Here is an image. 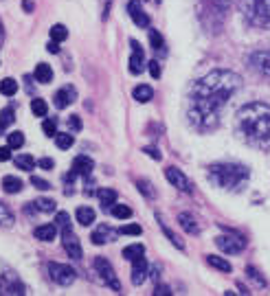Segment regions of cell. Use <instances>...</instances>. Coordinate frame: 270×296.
I'll return each mask as SVG.
<instances>
[{
  "label": "cell",
  "mask_w": 270,
  "mask_h": 296,
  "mask_svg": "<svg viewBox=\"0 0 270 296\" xmlns=\"http://www.w3.org/2000/svg\"><path fill=\"white\" fill-rule=\"evenodd\" d=\"M242 86V77L233 70H213L198 79L189 94V123L209 132L220 123V112Z\"/></svg>",
  "instance_id": "obj_1"
},
{
  "label": "cell",
  "mask_w": 270,
  "mask_h": 296,
  "mask_svg": "<svg viewBox=\"0 0 270 296\" xmlns=\"http://www.w3.org/2000/svg\"><path fill=\"white\" fill-rule=\"evenodd\" d=\"M235 132L248 147L270 150V106L268 103H246L237 110Z\"/></svg>",
  "instance_id": "obj_2"
},
{
  "label": "cell",
  "mask_w": 270,
  "mask_h": 296,
  "mask_svg": "<svg viewBox=\"0 0 270 296\" xmlns=\"http://www.w3.org/2000/svg\"><path fill=\"white\" fill-rule=\"evenodd\" d=\"M209 182L217 189L224 191H239L248 182L251 171L244 165H237V162H217V165L209 167Z\"/></svg>",
  "instance_id": "obj_3"
},
{
  "label": "cell",
  "mask_w": 270,
  "mask_h": 296,
  "mask_svg": "<svg viewBox=\"0 0 270 296\" xmlns=\"http://www.w3.org/2000/svg\"><path fill=\"white\" fill-rule=\"evenodd\" d=\"M239 11L251 27L270 29V0H242Z\"/></svg>",
  "instance_id": "obj_4"
},
{
  "label": "cell",
  "mask_w": 270,
  "mask_h": 296,
  "mask_svg": "<svg viewBox=\"0 0 270 296\" xmlns=\"http://www.w3.org/2000/svg\"><path fill=\"white\" fill-rule=\"evenodd\" d=\"M215 246L226 255H239L246 248V239L239 233H231L229 231V235L215 237Z\"/></svg>",
  "instance_id": "obj_5"
},
{
  "label": "cell",
  "mask_w": 270,
  "mask_h": 296,
  "mask_svg": "<svg viewBox=\"0 0 270 296\" xmlns=\"http://www.w3.org/2000/svg\"><path fill=\"white\" fill-rule=\"evenodd\" d=\"M94 270L101 275V281L110 287V290H114V292H119L121 290V283H119V277L114 275V268L110 265V261L108 259H104V257H97L94 259Z\"/></svg>",
  "instance_id": "obj_6"
},
{
  "label": "cell",
  "mask_w": 270,
  "mask_h": 296,
  "mask_svg": "<svg viewBox=\"0 0 270 296\" xmlns=\"http://www.w3.org/2000/svg\"><path fill=\"white\" fill-rule=\"evenodd\" d=\"M48 275L57 285H72L77 279V272L66 263H48Z\"/></svg>",
  "instance_id": "obj_7"
},
{
  "label": "cell",
  "mask_w": 270,
  "mask_h": 296,
  "mask_svg": "<svg viewBox=\"0 0 270 296\" xmlns=\"http://www.w3.org/2000/svg\"><path fill=\"white\" fill-rule=\"evenodd\" d=\"M165 178L169 180L171 187H176L178 191H182V193H191V191H193L191 182L187 180V176L182 174L180 169H176V167H167L165 169Z\"/></svg>",
  "instance_id": "obj_8"
},
{
  "label": "cell",
  "mask_w": 270,
  "mask_h": 296,
  "mask_svg": "<svg viewBox=\"0 0 270 296\" xmlns=\"http://www.w3.org/2000/svg\"><path fill=\"white\" fill-rule=\"evenodd\" d=\"M248 64H251L253 70H257L259 75L270 77V48L268 51H255L248 57Z\"/></svg>",
  "instance_id": "obj_9"
},
{
  "label": "cell",
  "mask_w": 270,
  "mask_h": 296,
  "mask_svg": "<svg viewBox=\"0 0 270 296\" xmlns=\"http://www.w3.org/2000/svg\"><path fill=\"white\" fill-rule=\"evenodd\" d=\"M62 243H64V250L68 253V257L82 259V246H79L77 235L72 233L70 228H64V231H62Z\"/></svg>",
  "instance_id": "obj_10"
},
{
  "label": "cell",
  "mask_w": 270,
  "mask_h": 296,
  "mask_svg": "<svg viewBox=\"0 0 270 296\" xmlns=\"http://www.w3.org/2000/svg\"><path fill=\"white\" fill-rule=\"evenodd\" d=\"M0 294H27V290L18 281V277L7 272V275H0Z\"/></svg>",
  "instance_id": "obj_11"
},
{
  "label": "cell",
  "mask_w": 270,
  "mask_h": 296,
  "mask_svg": "<svg viewBox=\"0 0 270 296\" xmlns=\"http://www.w3.org/2000/svg\"><path fill=\"white\" fill-rule=\"evenodd\" d=\"M130 46H132V55H130V72H132V75H141L143 68H145L143 48L138 46L136 40H130Z\"/></svg>",
  "instance_id": "obj_12"
},
{
  "label": "cell",
  "mask_w": 270,
  "mask_h": 296,
  "mask_svg": "<svg viewBox=\"0 0 270 296\" xmlns=\"http://www.w3.org/2000/svg\"><path fill=\"white\" fill-rule=\"evenodd\" d=\"M128 13H130V18H132V22L136 27H141V29L150 27V16L143 11V7H141L138 0H130V3H128Z\"/></svg>",
  "instance_id": "obj_13"
},
{
  "label": "cell",
  "mask_w": 270,
  "mask_h": 296,
  "mask_svg": "<svg viewBox=\"0 0 270 296\" xmlns=\"http://www.w3.org/2000/svg\"><path fill=\"white\" fill-rule=\"evenodd\" d=\"M148 261H145V257H136L132 261V285H141L145 279H148Z\"/></svg>",
  "instance_id": "obj_14"
},
{
  "label": "cell",
  "mask_w": 270,
  "mask_h": 296,
  "mask_svg": "<svg viewBox=\"0 0 270 296\" xmlns=\"http://www.w3.org/2000/svg\"><path fill=\"white\" fill-rule=\"evenodd\" d=\"M75 97H77L75 88H72V86H66V88H62V90H57V92H55L53 103H55V108L64 110V108H68L70 103L75 101Z\"/></svg>",
  "instance_id": "obj_15"
},
{
  "label": "cell",
  "mask_w": 270,
  "mask_h": 296,
  "mask_svg": "<svg viewBox=\"0 0 270 296\" xmlns=\"http://www.w3.org/2000/svg\"><path fill=\"white\" fill-rule=\"evenodd\" d=\"M90 239H92L94 246H104L106 241H112V239H114V231H112L110 226H106V224H104V226H99L97 231H94V233L90 235Z\"/></svg>",
  "instance_id": "obj_16"
},
{
  "label": "cell",
  "mask_w": 270,
  "mask_h": 296,
  "mask_svg": "<svg viewBox=\"0 0 270 296\" xmlns=\"http://www.w3.org/2000/svg\"><path fill=\"white\" fill-rule=\"evenodd\" d=\"M178 224L182 226V231H185L187 235H198L200 233L198 221H195L193 215H189V213H180V215H178Z\"/></svg>",
  "instance_id": "obj_17"
},
{
  "label": "cell",
  "mask_w": 270,
  "mask_h": 296,
  "mask_svg": "<svg viewBox=\"0 0 270 296\" xmlns=\"http://www.w3.org/2000/svg\"><path fill=\"white\" fill-rule=\"evenodd\" d=\"M92 167H94V162L88 156H77L75 162H72V169H75L79 176H86V178L92 174Z\"/></svg>",
  "instance_id": "obj_18"
},
{
  "label": "cell",
  "mask_w": 270,
  "mask_h": 296,
  "mask_svg": "<svg viewBox=\"0 0 270 296\" xmlns=\"http://www.w3.org/2000/svg\"><path fill=\"white\" fill-rule=\"evenodd\" d=\"M55 235H57V224H44V226L35 228V237L40 241H53Z\"/></svg>",
  "instance_id": "obj_19"
},
{
  "label": "cell",
  "mask_w": 270,
  "mask_h": 296,
  "mask_svg": "<svg viewBox=\"0 0 270 296\" xmlns=\"http://www.w3.org/2000/svg\"><path fill=\"white\" fill-rule=\"evenodd\" d=\"M75 217H77V221H79L82 226H90L97 215H94V211L90 209V206H79L77 213H75Z\"/></svg>",
  "instance_id": "obj_20"
},
{
  "label": "cell",
  "mask_w": 270,
  "mask_h": 296,
  "mask_svg": "<svg viewBox=\"0 0 270 296\" xmlns=\"http://www.w3.org/2000/svg\"><path fill=\"white\" fill-rule=\"evenodd\" d=\"M3 189H5V193H20L22 191V180H18L16 176H5Z\"/></svg>",
  "instance_id": "obj_21"
},
{
  "label": "cell",
  "mask_w": 270,
  "mask_h": 296,
  "mask_svg": "<svg viewBox=\"0 0 270 296\" xmlns=\"http://www.w3.org/2000/svg\"><path fill=\"white\" fill-rule=\"evenodd\" d=\"M132 97L138 101V103H148L152 97H154V90H152L150 86H145V84H141V86H136L134 88V92H132Z\"/></svg>",
  "instance_id": "obj_22"
},
{
  "label": "cell",
  "mask_w": 270,
  "mask_h": 296,
  "mask_svg": "<svg viewBox=\"0 0 270 296\" xmlns=\"http://www.w3.org/2000/svg\"><path fill=\"white\" fill-rule=\"evenodd\" d=\"M35 79L40 81V84H48V81H53V70H51L48 64H38L35 66Z\"/></svg>",
  "instance_id": "obj_23"
},
{
  "label": "cell",
  "mask_w": 270,
  "mask_h": 296,
  "mask_svg": "<svg viewBox=\"0 0 270 296\" xmlns=\"http://www.w3.org/2000/svg\"><path fill=\"white\" fill-rule=\"evenodd\" d=\"M99 200H101V206H104V211L106 209H112V206L116 204V191H112V189H101L99 191Z\"/></svg>",
  "instance_id": "obj_24"
},
{
  "label": "cell",
  "mask_w": 270,
  "mask_h": 296,
  "mask_svg": "<svg viewBox=\"0 0 270 296\" xmlns=\"http://www.w3.org/2000/svg\"><path fill=\"white\" fill-rule=\"evenodd\" d=\"M207 263L211 265V268L220 270V272H231V270H233V265H231L229 261H226V259L215 257V255H209V257H207Z\"/></svg>",
  "instance_id": "obj_25"
},
{
  "label": "cell",
  "mask_w": 270,
  "mask_h": 296,
  "mask_svg": "<svg viewBox=\"0 0 270 296\" xmlns=\"http://www.w3.org/2000/svg\"><path fill=\"white\" fill-rule=\"evenodd\" d=\"M145 253V246L143 243H132V246L123 248V259H128V261H134L136 257H141Z\"/></svg>",
  "instance_id": "obj_26"
},
{
  "label": "cell",
  "mask_w": 270,
  "mask_h": 296,
  "mask_svg": "<svg viewBox=\"0 0 270 296\" xmlns=\"http://www.w3.org/2000/svg\"><path fill=\"white\" fill-rule=\"evenodd\" d=\"M0 92L7 94V97H13V94L18 92V81L11 79V77L3 79V81H0Z\"/></svg>",
  "instance_id": "obj_27"
},
{
  "label": "cell",
  "mask_w": 270,
  "mask_h": 296,
  "mask_svg": "<svg viewBox=\"0 0 270 296\" xmlns=\"http://www.w3.org/2000/svg\"><path fill=\"white\" fill-rule=\"evenodd\" d=\"M16 167L24 169V171H31V169H35V158L29 156V154H22V156L16 158Z\"/></svg>",
  "instance_id": "obj_28"
},
{
  "label": "cell",
  "mask_w": 270,
  "mask_h": 296,
  "mask_svg": "<svg viewBox=\"0 0 270 296\" xmlns=\"http://www.w3.org/2000/svg\"><path fill=\"white\" fill-rule=\"evenodd\" d=\"M55 143H57V147H60V150H70L72 145H75V136L70 134H57L55 136Z\"/></svg>",
  "instance_id": "obj_29"
},
{
  "label": "cell",
  "mask_w": 270,
  "mask_h": 296,
  "mask_svg": "<svg viewBox=\"0 0 270 296\" xmlns=\"http://www.w3.org/2000/svg\"><path fill=\"white\" fill-rule=\"evenodd\" d=\"M13 108H5L3 112H0V132H5L7 128H9V125L13 123Z\"/></svg>",
  "instance_id": "obj_30"
},
{
  "label": "cell",
  "mask_w": 270,
  "mask_h": 296,
  "mask_svg": "<svg viewBox=\"0 0 270 296\" xmlns=\"http://www.w3.org/2000/svg\"><path fill=\"white\" fill-rule=\"evenodd\" d=\"M11 224H13V213L7 209L5 202H0V226H7V228H9Z\"/></svg>",
  "instance_id": "obj_31"
},
{
  "label": "cell",
  "mask_w": 270,
  "mask_h": 296,
  "mask_svg": "<svg viewBox=\"0 0 270 296\" xmlns=\"http://www.w3.org/2000/svg\"><path fill=\"white\" fill-rule=\"evenodd\" d=\"M110 211H112V215L116 219H128L130 215H132V209H130V206H126V204H114Z\"/></svg>",
  "instance_id": "obj_32"
},
{
  "label": "cell",
  "mask_w": 270,
  "mask_h": 296,
  "mask_svg": "<svg viewBox=\"0 0 270 296\" xmlns=\"http://www.w3.org/2000/svg\"><path fill=\"white\" fill-rule=\"evenodd\" d=\"M33 204H35V209H38V211H44V213H53L55 206H57L53 200H48V198H40L38 202H33Z\"/></svg>",
  "instance_id": "obj_33"
},
{
  "label": "cell",
  "mask_w": 270,
  "mask_h": 296,
  "mask_svg": "<svg viewBox=\"0 0 270 296\" xmlns=\"http://www.w3.org/2000/svg\"><path fill=\"white\" fill-rule=\"evenodd\" d=\"M66 27L64 24H53V29H51V40H55V42H62V40H66Z\"/></svg>",
  "instance_id": "obj_34"
},
{
  "label": "cell",
  "mask_w": 270,
  "mask_h": 296,
  "mask_svg": "<svg viewBox=\"0 0 270 296\" xmlns=\"http://www.w3.org/2000/svg\"><path fill=\"white\" fill-rule=\"evenodd\" d=\"M24 145V134L22 132H11L9 134V147L11 150H20Z\"/></svg>",
  "instance_id": "obj_35"
},
{
  "label": "cell",
  "mask_w": 270,
  "mask_h": 296,
  "mask_svg": "<svg viewBox=\"0 0 270 296\" xmlns=\"http://www.w3.org/2000/svg\"><path fill=\"white\" fill-rule=\"evenodd\" d=\"M150 44L154 51H165V42H163V35L158 31H150Z\"/></svg>",
  "instance_id": "obj_36"
},
{
  "label": "cell",
  "mask_w": 270,
  "mask_h": 296,
  "mask_svg": "<svg viewBox=\"0 0 270 296\" xmlns=\"http://www.w3.org/2000/svg\"><path fill=\"white\" fill-rule=\"evenodd\" d=\"M31 110H33V114L35 116H46V103H44V99H33L31 101Z\"/></svg>",
  "instance_id": "obj_37"
},
{
  "label": "cell",
  "mask_w": 270,
  "mask_h": 296,
  "mask_svg": "<svg viewBox=\"0 0 270 296\" xmlns=\"http://www.w3.org/2000/svg\"><path fill=\"white\" fill-rule=\"evenodd\" d=\"M158 221H160V219H158ZM160 228H163V233H165V237H167V239H169V241L174 243V246H176V248H180V250H182V248H185V243H182V241H180V237H176V235H174V233L169 231V228H167V226L163 224V221H160Z\"/></svg>",
  "instance_id": "obj_38"
},
{
  "label": "cell",
  "mask_w": 270,
  "mask_h": 296,
  "mask_svg": "<svg viewBox=\"0 0 270 296\" xmlns=\"http://www.w3.org/2000/svg\"><path fill=\"white\" fill-rule=\"evenodd\" d=\"M42 130H44V134L51 136V138L57 136V121L55 118H46V121L42 123Z\"/></svg>",
  "instance_id": "obj_39"
},
{
  "label": "cell",
  "mask_w": 270,
  "mask_h": 296,
  "mask_svg": "<svg viewBox=\"0 0 270 296\" xmlns=\"http://www.w3.org/2000/svg\"><path fill=\"white\" fill-rule=\"evenodd\" d=\"M246 275H248V277H251V279H253V281H255V283H257L259 287H266V279H264V277H261V275H259V272H257V270H255V268H253V265H248V268H246Z\"/></svg>",
  "instance_id": "obj_40"
},
{
  "label": "cell",
  "mask_w": 270,
  "mask_h": 296,
  "mask_svg": "<svg viewBox=\"0 0 270 296\" xmlns=\"http://www.w3.org/2000/svg\"><path fill=\"white\" fill-rule=\"evenodd\" d=\"M136 187H138V191H143V193H145V198H154L156 193H154V189H152V184L148 182V180H138L136 182Z\"/></svg>",
  "instance_id": "obj_41"
},
{
  "label": "cell",
  "mask_w": 270,
  "mask_h": 296,
  "mask_svg": "<svg viewBox=\"0 0 270 296\" xmlns=\"http://www.w3.org/2000/svg\"><path fill=\"white\" fill-rule=\"evenodd\" d=\"M55 224L62 228H70V217H68V213H57V217H55Z\"/></svg>",
  "instance_id": "obj_42"
},
{
  "label": "cell",
  "mask_w": 270,
  "mask_h": 296,
  "mask_svg": "<svg viewBox=\"0 0 270 296\" xmlns=\"http://www.w3.org/2000/svg\"><path fill=\"white\" fill-rule=\"evenodd\" d=\"M119 233H123V235H141L143 228L138 226V224H128V226H123Z\"/></svg>",
  "instance_id": "obj_43"
},
{
  "label": "cell",
  "mask_w": 270,
  "mask_h": 296,
  "mask_svg": "<svg viewBox=\"0 0 270 296\" xmlns=\"http://www.w3.org/2000/svg\"><path fill=\"white\" fill-rule=\"evenodd\" d=\"M31 184L35 189H40V191H46V189H51V184L46 182V180H42V178H38V176H33L31 178Z\"/></svg>",
  "instance_id": "obj_44"
},
{
  "label": "cell",
  "mask_w": 270,
  "mask_h": 296,
  "mask_svg": "<svg viewBox=\"0 0 270 296\" xmlns=\"http://www.w3.org/2000/svg\"><path fill=\"white\" fill-rule=\"evenodd\" d=\"M148 66H150L152 77L158 79V77H160V64H158V59H152V62H148Z\"/></svg>",
  "instance_id": "obj_45"
},
{
  "label": "cell",
  "mask_w": 270,
  "mask_h": 296,
  "mask_svg": "<svg viewBox=\"0 0 270 296\" xmlns=\"http://www.w3.org/2000/svg\"><path fill=\"white\" fill-rule=\"evenodd\" d=\"M68 128H70L72 132H79V130H82V121H79L77 114H72V116L68 118Z\"/></svg>",
  "instance_id": "obj_46"
},
{
  "label": "cell",
  "mask_w": 270,
  "mask_h": 296,
  "mask_svg": "<svg viewBox=\"0 0 270 296\" xmlns=\"http://www.w3.org/2000/svg\"><path fill=\"white\" fill-rule=\"evenodd\" d=\"M7 160H11V147L9 145L0 147V162H7Z\"/></svg>",
  "instance_id": "obj_47"
},
{
  "label": "cell",
  "mask_w": 270,
  "mask_h": 296,
  "mask_svg": "<svg viewBox=\"0 0 270 296\" xmlns=\"http://www.w3.org/2000/svg\"><path fill=\"white\" fill-rule=\"evenodd\" d=\"M38 167H40V169H46V171H51V169L55 167V162L51 160V158H42V160H38Z\"/></svg>",
  "instance_id": "obj_48"
},
{
  "label": "cell",
  "mask_w": 270,
  "mask_h": 296,
  "mask_svg": "<svg viewBox=\"0 0 270 296\" xmlns=\"http://www.w3.org/2000/svg\"><path fill=\"white\" fill-rule=\"evenodd\" d=\"M145 154H148V156H152V158H154V160H160V158H163V154H160L158 150H154V147H145V150H143Z\"/></svg>",
  "instance_id": "obj_49"
},
{
  "label": "cell",
  "mask_w": 270,
  "mask_h": 296,
  "mask_svg": "<svg viewBox=\"0 0 270 296\" xmlns=\"http://www.w3.org/2000/svg\"><path fill=\"white\" fill-rule=\"evenodd\" d=\"M154 294H156V296H169L171 292H169V287L160 285V287H156V290H154Z\"/></svg>",
  "instance_id": "obj_50"
},
{
  "label": "cell",
  "mask_w": 270,
  "mask_h": 296,
  "mask_svg": "<svg viewBox=\"0 0 270 296\" xmlns=\"http://www.w3.org/2000/svg\"><path fill=\"white\" fill-rule=\"evenodd\" d=\"M46 51H48V53H60V44H57V42L53 40V42H51L48 46H46Z\"/></svg>",
  "instance_id": "obj_51"
},
{
  "label": "cell",
  "mask_w": 270,
  "mask_h": 296,
  "mask_svg": "<svg viewBox=\"0 0 270 296\" xmlns=\"http://www.w3.org/2000/svg\"><path fill=\"white\" fill-rule=\"evenodd\" d=\"M22 9H24L27 13L33 11V3H31V0H24V3H22Z\"/></svg>",
  "instance_id": "obj_52"
},
{
  "label": "cell",
  "mask_w": 270,
  "mask_h": 296,
  "mask_svg": "<svg viewBox=\"0 0 270 296\" xmlns=\"http://www.w3.org/2000/svg\"><path fill=\"white\" fill-rule=\"evenodd\" d=\"M5 42V29H3V22H0V44Z\"/></svg>",
  "instance_id": "obj_53"
}]
</instances>
